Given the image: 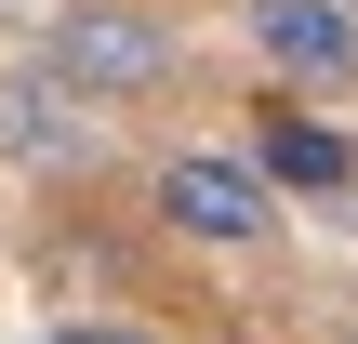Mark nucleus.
<instances>
[{
    "instance_id": "obj_1",
    "label": "nucleus",
    "mask_w": 358,
    "mask_h": 344,
    "mask_svg": "<svg viewBox=\"0 0 358 344\" xmlns=\"http://www.w3.org/2000/svg\"><path fill=\"white\" fill-rule=\"evenodd\" d=\"M173 66H186V27H173V13H146V0H66V13L40 27V80H66L93 119H106V106L173 93Z\"/></svg>"
},
{
    "instance_id": "obj_2",
    "label": "nucleus",
    "mask_w": 358,
    "mask_h": 344,
    "mask_svg": "<svg viewBox=\"0 0 358 344\" xmlns=\"http://www.w3.org/2000/svg\"><path fill=\"white\" fill-rule=\"evenodd\" d=\"M146 212H159L173 239H199V252H252V239L279 225V186H266L252 159H226V146H186V159L146 172Z\"/></svg>"
},
{
    "instance_id": "obj_3",
    "label": "nucleus",
    "mask_w": 358,
    "mask_h": 344,
    "mask_svg": "<svg viewBox=\"0 0 358 344\" xmlns=\"http://www.w3.org/2000/svg\"><path fill=\"white\" fill-rule=\"evenodd\" d=\"M239 27H252V53H266L279 80H306V93H345L358 80V0H239Z\"/></svg>"
},
{
    "instance_id": "obj_4",
    "label": "nucleus",
    "mask_w": 358,
    "mask_h": 344,
    "mask_svg": "<svg viewBox=\"0 0 358 344\" xmlns=\"http://www.w3.org/2000/svg\"><path fill=\"white\" fill-rule=\"evenodd\" d=\"M93 146H106V119L66 93V80H0V159H27V172H93Z\"/></svg>"
},
{
    "instance_id": "obj_5",
    "label": "nucleus",
    "mask_w": 358,
    "mask_h": 344,
    "mask_svg": "<svg viewBox=\"0 0 358 344\" xmlns=\"http://www.w3.org/2000/svg\"><path fill=\"white\" fill-rule=\"evenodd\" d=\"M252 172H266V186H345V172H358V146L332 133V119H306V106L279 93V106L252 119Z\"/></svg>"
},
{
    "instance_id": "obj_6",
    "label": "nucleus",
    "mask_w": 358,
    "mask_h": 344,
    "mask_svg": "<svg viewBox=\"0 0 358 344\" xmlns=\"http://www.w3.org/2000/svg\"><path fill=\"white\" fill-rule=\"evenodd\" d=\"M40 344H146V331H133V318H53Z\"/></svg>"
},
{
    "instance_id": "obj_7",
    "label": "nucleus",
    "mask_w": 358,
    "mask_h": 344,
    "mask_svg": "<svg viewBox=\"0 0 358 344\" xmlns=\"http://www.w3.org/2000/svg\"><path fill=\"white\" fill-rule=\"evenodd\" d=\"M345 344H358V331H345Z\"/></svg>"
}]
</instances>
